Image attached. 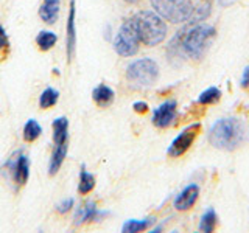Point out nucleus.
Instances as JSON below:
<instances>
[{
  "label": "nucleus",
  "instance_id": "25",
  "mask_svg": "<svg viewBox=\"0 0 249 233\" xmlns=\"http://www.w3.org/2000/svg\"><path fill=\"white\" fill-rule=\"evenodd\" d=\"M220 98H221V92H220V89H216V87H209V89H206L204 92H201V95H199V98H198V103H199V104H204V106H207V104H215Z\"/></svg>",
  "mask_w": 249,
  "mask_h": 233
},
{
  "label": "nucleus",
  "instance_id": "6",
  "mask_svg": "<svg viewBox=\"0 0 249 233\" xmlns=\"http://www.w3.org/2000/svg\"><path fill=\"white\" fill-rule=\"evenodd\" d=\"M140 44L142 42L139 39L134 23H132L131 19H126L120 25L114 37V50L117 51V54H120L123 58H131L139 51Z\"/></svg>",
  "mask_w": 249,
  "mask_h": 233
},
{
  "label": "nucleus",
  "instance_id": "13",
  "mask_svg": "<svg viewBox=\"0 0 249 233\" xmlns=\"http://www.w3.org/2000/svg\"><path fill=\"white\" fill-rule=\"evenodd\" d=\"M59 8H61L59 0H44L41 3V8H39V17L47 25H53L59 17Z\"/></svg>",
  "mask_w": 249,
  "mask_h": 233
},
{
  "label": "nucleus",
  "instance_id": "15",
  "mask_svg": "<svg viewBox=\"0 0 249 233\" xmlns=\"http://www.w3.org/2000/svg\"><path fill=\"white\" fill-rule=\"evenodd\" d=\"M66 155H67V142L61 143V145H54V150L52 152V157L49 162V174L50 176H54L58 173L62 162L66 160Z\"/></svg>",
  "mask_w": 249,
  "mask_h": 233
},
{
  "label": "nucleus",
  "instance_id": "18",
  "mask_svg": "<svg viewBox=\"0 0 249 233\" xmlns=\"http://www.w3.org/2000/svg\"><path fill=\"white\" fill-rule=\"evenodd\" d=\"M56 41H58L56 33H53V31H49V30H44L36 36V45L39 47V50H42V51L52 50L53 47L56 45Z\"/></svg>",
  "mask_w": 249,
  "mask_h": 233
},
{
  "label": "nucleus",
  "instance_id": "30",
  "mask_svg": "<svg viewBox=\"0 0 249 233\" xmlns=\"http://www.w3.org/2000/svg\"><path fill=\"white\" fill-rule=\"evenodd\" d=\"M231 2H232V0H218V3H220L221 6H228Z\"/></svg>",
  "mask_w": 249,
  "mask_h": 233
},
{
  "label": "nucleus",
  "instance_id": "10",
  "mask_svg": "<svg viewBox=\"0 0 249 233\" xmlns=\"http://www.w3.org/2000/svg\"><path fill=\"white\" fill-rule=\"evenodd\" d=\"M75 0H70L69 5V17H67V25H66V51L69 61H72L75 56V49H76V25H75Z\"/></svg>",
  "mask_w": 249,
  "mask_h": 233
},
{
  "label": "nucleus",
  "instance_id": "23",
  "mask_svg": "<svg viewBox=\"0 0 249 233\" xmlns=\"http://www.w3.org/2000/svg\"><path fill=\"white\" fill-rule=\"evenodd\" d=\"M58 98H59V92L53 87H47L41 97H39V107L41 109H49L52 106H54L58 103Z\"/></svg>",
  "mask_w": 249,
  "mask_h": 233
},
{
  "label": "nucleus",
  "instance_id": "24",
  "mask_svg": "<svg viewBox=\"0 0 249 233\" xmlns=\"http://www.w3.org/2000/svg\"><path fill=\"white\" fill-rule=\"evenodd\" d=\"M42 134V128L36 120H28L23 126V140L25 142H35Z\"/></svg>",
  "mask_w": 249,
  "mask_h": 233
},
{
  "label": "nucleus",
  "instance_id": "28",
  "mask_svg": "<svg viewBox=\"0 0 249 233\" xmlns=\"http://www.w3.org/2000/svg\"><path fill=\"white\" fill-rule=\"evenodd\" d=\"M132 107H134V111L137 114H145L148 111V104L145 103V101H136V103L132 104Z\"/></svg>",
  "mask_w": 249,
  "mask_h": 233
},
{
  "label": "nucleus",
  "instance_id": "1",
  "mask_svg": "<svg viewBox=\"0 0 249 233\" xmlns=\"http://www.w3.org/2000/svg\"><path fill=\"white\" fill-rule=\"evenodd\" d=\"M246 126L238 118H221L209 132V142L216 150L235 151L246 140Z\"/></svg>",
  "mask_w": 249,
  "mask_h": 233
},
{
  "label": "nucleus",
  "instance_id": "9",
  "mask_svg": "<svg viewBox=\"0 0 249 233\" xmlns=\"http://www.w3.org/2000/svg\"><path fill=\"white\" fill-rule=\"evenodd\" d=\"M198 198H199V186L196 183H190L175 198L173 207L178 212H187V210H190L196 204Z\"/></svg>",
  "mask_w": 249,
  "mask_h": 233
},
{
  "label": "nucleus",
  "instance_id": "19",
  "mask_svg": "<svg viewBox=\"0 0 249 233\" xmlns=\"http://www.w3.org/2000/svg\"><path fill=\"white\" fill-rule=\"evenodd\" d=\"M156 222L154 217H146V219H129L123 224L122 230L124 233H137V232H142V230H146L150 229L151 225Z\"/></svg>",
  "mask_w": 249,
  "mask_h": 233
},
{
  "label": "nucleus",
  "instance_id": "29",
  "mask_svg": "<svg viewBox=\"0 0 249 233\" xmlns=\"http://www.w3.org/2000/svg\"><path fill=\"white\" fill-rule=\"evenodd\" d=\"M241 87L249 89V66L245 67L243 75H241Z\"/></svg>",
  "mask_w": 249,
  "mask_h": 233
},
{
  "label": "nucleus",
  "instance_id": "4",
  "mask_svg": "<svg viewBox=\"0 0 249 233\" xmlns=\"http://www.w3.org/2000/svg\"><path fill=\"white\" fill-rule=\"evenodd\" d=\"M150 2L154 11L170 23L189 22L195 8L192 0H150Z\"/></svg>",
  "mask_w": 249,
  "mask_h": 233
},
{
  "label": "nucleus",
  "instance_id": "22",
  "mask_svg": "<svg viewBox=\"0 0 249 233\" xmlns=\"http://www.w3.org/2000/svg\"><path fill=\"white\" fill-rule=\"evenodd\" d=\"M216 224H218V216L215 213V210L213 208H207L204 215L201 216V221H199V230L201 232H213L215 227H216Z\"/></svg>",
  "mask_w": 249,
  "mask_h": 233
},
{
  "label": "nucleus",
  "instance_id": "11",
  "mask_svg": "<svg viewBox=\"0 0 249 233\" xmlns=\"http://www.w3.org/2000/svg\"><path fill=\"white\" fill-rule=\"evenodd\" d=\"M106 215V212H100L97 208V204L93 200H86L83 205H80L76 208L75 216H73V224L75 225H81L84 222H89V221H95L103 217Z\"/></svg>",
  "mask_w": 249,
  "mask_h": 233
},
{
  "label": "nucleus",
  "instance_id": "8",
  "mask_svg": "<svg viewBox=\"0 0 249 233\" xmlns=\"http://www.w3.org/2000/svg\"><path fill=\"white\" fill-rule=\"evenodd\" d=\"M178 116V104L175 100H168L162 103L159 107L154 109L153 112V124L156 128L165 129L175 123Z\"/></svg>",
  "mask_w": 249,
  "mask_h": 233
},
{
  "label": "nucleus",
  "instance_id": "7",
  "mask_svg": "<svg viewBox=\"0 0 249 233\" xmlns=\"http://www.w3.org/2000/svg\"><path fill=\"white\" fill-rule=\"evenodd\" d=\"M199 129H201V124L193 123L190 126H187L185 129H182V132H179L178 137L171 142V145L167 150L170 157H181L182 154H185L187 150H189L192 143L195 142V138H196Z\"/></svg>",
  "mask_w": 249,
  "mask_h": 233
},
{
  "label": "nucleus",
  "instance_id": "26",
  "mask_svg": "<svg viewBox=\"0 0 249 233\" xmlns=\"http://www.w3.org/2000/svg\"><path fill=\"white\" fill-rule=\"evenodd\" d=\"M73 205H75V200L72 198H67L64 200H61L59 204L56 205V212L59 215H66L67 212H70V210L73 208Z\"/></svg>",
  "mask_w": 249,
  "mask_h": 233
},
{
  "label": "nucleus",
  "instance_id": "16",
  "mask_svg": "<svg viewBox=\"0 0 249 233\" xmlns=\"http://www.w3.org/2000/svg\"><path fill=\"white\" fill-rule=\"evenodd\" d=\"M114 90L106 84H100L92 90V98L100 107H106L114 101Z\"/></svg>",
  "mask_w": 249,
  "mask_h": 233
},
{
  "label": "nucleus",
  "instance_id": "21",
  "mask_svg": "<svg viewBox=\"0 0 249 233\" xmlns=\"http://www.w3.org/2000/svg\"><path fill=\"white\" fill-rule=\"evenodd\" d=\"M93 186H95V177H93V174H90L84 166H81L80 182H78V191H80L81 194H88L93 190Z\"/></svg>",
  "mask_w": 249,
  "mask_h": 233
},
{
  "label": "nucleus",
  "instance_id": "17",
  "mask_svg": "<svg viewBox=\"0 0 249 233\" xmlns=\"http://www.w3.org/2000/svg\"><path fill=\"white\" fill-rule=\"evenodd\" d=\"M53 129V142L54 145H61L67 142V135H69V120L66 116H59L53 121L52 124Z\"/></svg>",
  "mask_w": 249,
  "mask_h": 233
},
{
  "label": "nucleus",
  "instance_id": "20",
  "mask_svg": "<svg viewBox=\"0 0 249 233\" xmlns=\"http://www.w3.org/2000/svg\"><path fill=\"white\" fill-rule=\"evenodd\" d=\"M210 11H212V6H210V3L207 2V0H204L202 3L196 5L193 8L192 11V16H190V25H195V23H201L202 20H206L209 16H210Z\"/></svg>",
  "mask_w": 249,
  "mask_h": 233
},
{
  "label": "nucleus",
  "instance_id": "3",
  "mask_svg": "<svg viewBox=\"0 0 249 233\" xmlns=\"http://www.w3.org/2000/svg\"><path fill=\"white\" fill-rule=\"evenodd\" d=\"M216 34L213 25L195 23L190 28H182V49L187 58L199 61L212 45Z\"/></svg>",
  "mask_w": 249,
  "mask_h": 233
},
{
  "label": "nucleus",
  "instance_id": "5",
  "mask_svg": "<svg viewBox=\"0 0 249 233\" xmlns=\"http://www.w3.org/2000/svg\"><path fill=\"white\" fill-rule=\"evenodd\" d=\"M126 78L131 84L139 87L153 85L159 78V66L151 58H140L132 61L126 68Z\"/></svg>",
  "mask_w": 249,
  "mask_h": 233
},
{
  "label": "nucleus",
  "instance_id": "31",
  "mask_svg": "<svg viewBox=\"0 0 249 233\" xmlns=\"http://www.w3.org/2000/svg\"><path fill=\"white\" fill-rule=\"evenodd\" d=\"M124 2H128V3H136V2H139V0H124Z\"/></svg>",
  "mask_w": 249,
  "mask_h": 233
},
{
  "label": "nucleus",
  "instance_id": "2",
  "mask_svg": "<svg viewBox=\"0 0 249 233\" xmlns=\"http://www.w3.org/2000/svg\"><path fill=\"white\" fill-rule=\"evenodd\" d=\"M140 42L146 47H156L165 41L168 28L167 23L156 11L143 10L131 17Z\"/></svg>",
  "mask_w": 249,
  "mask_h": 233
},
{
  "label": "nucleus",
  "instance_id": "27",
  "mask_svg": "<svg viewBox=\"0 0 249 233\" xmlns=\"http://www.w3.org/2000/svg\"><path fill=\"white\" fill-rule=\"evenodd\" d=\"M8 45H10V42H8V36L5 33V28L0 25V51L8 49Z\"/></svg>",
  "mask_w": 249,
  "mask_h": 233
},
{
  "label": "nucleus",
  "instance_id": "12",
  "mask_svg": "<svg viewBox=\"0 0 249 233\" xmlns=\"http://www.w3.org/2000/svg\"><path fill=\"white\" fill-rule=\"evenodd\" d=\"M167 58L170 62H173L176 66L181 64L184 58H187L182 49V30H179L178 33L171 37V41L167 47Z\"/></svg>",
  "mask_w": 249,
  "mask_h": 233
},
{
  "label": "nucleus",
  "instance_id": "14",
  "mask_svg": "<svg viewBox=\"0 0 249 233\" xmlns=\"http://www.w3.org/2000/svg\"><path fill=\"white\" fill-rule=\"evenodd\" d=\"M11 173H13V179L19 185H23L28 181V176H30V160L27 155L20 154L18 159L13 162V166H11Z\"/></svg>",
  "mask_w": 249,
  "mask_h": 233
}]
</instances>
